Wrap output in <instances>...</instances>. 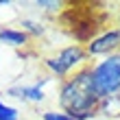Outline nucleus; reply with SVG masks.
<instances>
[{"instance_id":"20e7f679","label":"nucleus","mask_w":120,"mask_h":120,"mask_svg":"<svg viewBox=\"0 0 120 120\" xmlns=\"http://www.w3.org/2000/svg\"><path fill=\"white\" fill-rule=\"evenodd\" d=\"M120 50V29H107L103 31L101 35L90 39V44L85 48L87 57H107L111 52H118Z\"/></svg>"},{"instance_id":"1a4fd4ad","label":"nucleus","mask_w":120,"mask_h":120,"mask_svg":"<svg viewBox=\"0 0 120 120\" xmlns=\"http://www.w3.org/2000/svg\"><path fill=\"white\" fill-rule=\"evenodd\" d=\"M41 120H76V118L63 114V111H57V109H46V111H41Z\"/></svg>"},{"instance_id":"f03ea898","label":"nucleus","mask_w":120,"mask_h":120,"mask_svg":"<svg viewBox=\"0 0 120 120\" xmlns=\"http://www.w3.org/2000/svg\"><path fill=\"white\" fill-rule=\"evenodd\" d=\"M90 79L98 101L107 96H118L120 94V50L90 66Z\"/></svg>"},{"instance_id":"7ed1b4c3","label":"nucleus","mask_w":120,"mask_h":120,"mask_svg":"<svg viewBox=\"0 0 120 120\" xmlns=\"http://www.w3.org/2000/svg\"><path fill=\"white\" fill-rule=\"evenodd\" d=\"M85 61H87V52L81 44H72V46H66L61 48L57 55L52 57H46L44 66L50 70L52 76L57 79H68V74L76 70L79 72L81 68H85Z\"/></svg>"},{"instance_id":"9d476101","label":"nucleus","mask_w":120,"mask_h":120,"mask_svg":"<svg viewBox=\"0 0 120 120\" xmlns=\"http://www.w3.org/2000/svg\"><path fill=\"white\" fill-rule=\"evenodd\" d=\"M22 31L26 35H29V33H33V35H41V33H44V29L37 26V22H33V20H22Z\"/></svg>"},{"instance_id":"423d86ee","label":"nucleus","mask_w":120,"mask_h":120,"mask_svg":"<svg viewBox=\"0 0 120 120\" xmlns=\"http://www.w3.org/2000/svg\"><path fill=\"white\" fill-rule=\"evenodd\" d=\"M96 114H101L107 120H120V96H107L98 101Z\"/></svg>"},{"instance_id":"6e6552de","label":"nucleus","mask_w":120,"mask_h":120,"mask_svg":"<svg viewBox=\"0 0 120 120\" xmlns=\"http://www.w3.org/2000/svg\"><path fill=\"white\" fill-rule=\"evenodd\" d=\"M0 120H22V111L0 98Z\"/></svg>"},{"instance_id":"0eeeda50","label":"nucleus","mask_w":120,"mask_h":120,"mask_svg":"<svg viewBox=\"0 0 120 120\" xmlns=\"http://www.w3.org/2000/svg\"><path fill=\"white\" fill-rule=\"evenodd\" d=\"M26 41H29V35L24 31H20V29H0V44L20 48V46H26Z\"/></svg>"},{"instance_id":"f257e3e1","label":"nucleus","mask_w":120,"mask_h":120,"mask_svg":"<svg viewBox=\"0 0 120 120\" xmlns=\"http://www.w3.org/2000/svg\"><path fill=\"white\" fill-rule=\"evenodd\" d=\"M59 111L72 116L76 120H90L96 116L98 96L94 94L90 79V68H81L74 76H68L59 87Z\"/></svg>"},{"instance_id":"9b49d317","label":"nucleus","mask_w":120,"mask_h":120,"mask_svg":"<svg viewBox=\"0 0 120 120\" xmlns=\"http://www.w3.org/2000/svg\"><path fill=\"white\" fill-rule=\"evenodd\" d=\"M37 7L48 9V11H55V9H59V7H61V2H37Z\"/></svg>"},{"instance_id":"39448f33","label":"nucleus","mask_w":120,"mask_h":120,"mask_svg":"<svg viewBox=\"0 0 120 120\" xmlns=\"http://www.w3.org/2000/svg\"><path fill=\"white\" fill-rule=\"evenodd\" d=\"M4 96L18 98V101H24V103H41V101H46L44 81L33 83V85H13L4 92Z\"/></svg>"}]
</instances>
